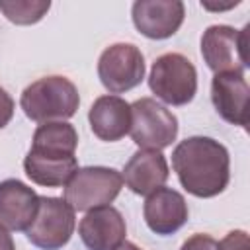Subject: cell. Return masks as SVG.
Returning a JSON list of instances; mask_svg holds the SVG:
<instances>
[{
	"label": "cell",
	"mask_w": 250,
	"mask_h": 250,
	"mask_svg": "<svg viewBox=\"0 0 250 250\" xmlns=\"http://www.w3.org/2000/svg\"><path fill=\"white\" fill-rule=\"evenodd\" d=\"M145 57L133 43H113L98 59V78L109 94H125L145 78Z\"/></svg>",
	"instance_id": "obj_8"
},
{
	"label": "cell",
	"mask_w": 250,
	"mask_h": 250,
	"mask_svg": "<svg viewBox=\"0 0 250 250\" xmlns=\"http://www.w3.org/2000/svg\"><path fill=\"white\" fill-rule=\"evenodd\" d=\"M14 109H16V105H14L12 96L0 86V129H4V127L12 121Z\"/></svg>",
	"instance_id": "obj_21"
},
{
	"label": "cell",
	"mask_w": 250,
	"mask_h": 250,
	"mask_svg": "<svg viewBox=\"0 0 250 250\" xmlns=\"http://www.w3.org/2000/svg\"><path fill=\"white\" fill-rule=\"evenodd\" d=\"M0 250H16V244L12 240V234L2 225H0Z\"/></svg>",
	"instance_id": "obj_22"
},
{
	"label": "cell",
	"mask_w": 250,
	"mask_h": 250,
	"mask_svg": "<svg viewBox=\"0 0 250 250\" xmlns=\"http://www.w3.org/2000/svg\"><path fill=\"white\" fill-rule=\"evenodd\" d=\"M39 209V195L33 188L16 178L0 182V225L8 230H27Z\"/></svg>",
	"instance_id": "obj_13"
},
{
	"label": "cell",
	"mask_w": 250,
	"mask_h": 250,
	"mask_svg": "<svg viewBox=\"0 0 250 250\" xmlns=\"http://www.w3.org/2000/svg\"><path fill=\"white\" fill-rule=\"evenodd\" d=\"M121 172L107 166L78 168L64 184V201L74 211H92L109 205L121 191Z\"/></svg>",
	"instance_id": "obj_4"
},
{
	"label": "cell",
	"mask_w": 250,
	"mask_h": 250,
	"mask_svg": "<svg viewBox=\"0 0 250 250\" xmlns=\"http://www.w3.org/2000/svg\"><path fill=\"white\" fill-rule=\"evenodd\" d=\"M113 250H141L137 244H133V242H127V240H123L119 246H115Z\"/></svg>",
	"instance_id": "obj_23"
},
{
	"label": "cell",
	"mask_w": 250,
	"mask_h": 250,
	"mask_svg": "<svg viewBox=\"0 0 250 250\" xmlns=\"http://www.w3.org/2000/svg\"><path fill=\"white\" fill-rule=\"evenodd\" d=\"M248 29H234L232 25H209L201 35V57L215 72H244L248 68Z\"/></svg>",
	"instance_id": "obj_6"
},
{
	"label": "cell",
	"mask_w": 250,
	"mask_h": 250,
	"mask_svg": "<svg viewBox=\"0 0 250 250\" xmlns=\"http://www.w3.org/2000/svg\"><path fill=\"white\" fill-rule=\"evenodd\" d=\"M168 174V162L160 150L139 148L125 162L121 178L133 193L148 195L166 184Z\"/></svg>",
	"instance_id": "obj_14"
},
{
	"label": "cell",
	"mask_w": 250,
	"mask_h": 250,
	"mask_svg": "<svg viewBox=\"0 0 250 250\" xmlns=\"http://www.w3.org/2000/svg\"><path fill=\"white\" fill-rule=\"evenodd\" d=\"M143 217L146 227L154 234L170 236L186 225L189 209L186 197L180 191L162 186L146 195L143 205Z\"/></svg>",
	"instance_id": "obj_10"
},
{
	"label": "cell",
	"mask_w": 250,
	"mask_h": 250,
	"mask_svg": "<svg viewBox=\"0 0 250 250\" xmlns=\"http://www.w3.org/2000/svg\"><path fill=\"white\" fill-rule=\"evenodd\" d=\"M131 18L139 33L148 39L172 37L186 18V6L180 0H137Z\"/></svg>",
	"instance_id": "obj_9"
},
{
	"label": "cell",
	"mask_w": 250,
	"mask_h": 250,
	"mask_svg": "<svg viewBox=\"0 0 250 250\" xmlns=\"http://www.w3.org/2000/svg\"><path fill=\"white\" fill-rule=\"evenodd\" d=\"M219 250H250V238L246 230H230L225 234L221 242H217Z\"/></svg>",
	"instance_id": "obj_19"
},
{
	"label": "cell",
	"mask_w": 250,
	"mask_h": 250,
	"mask_svg": "<svg viewBox=\"0 0 250 250\" xmlns=\"http://www.w3.org/2000/svg\"><path fill=\"white\" fill-rule=\"evenodd\" d=\"M49 0H0V12L16 25H31L49 12Z\"/></svg>",
	"instance_id": "obj_18"
},
{
	"label": "cell",
	"mask_w": 250,
	"mask_h": 250,
	"mask_svg": "<svg viewBox=\"0 0 250 250\" xmlns=\"http://www.w3.org/2000/svg\"><path fill=\"white\" fill-rule=\"evenodd\" d=\"M78 234L88 250H113L125 240L127 225L119 209L111 205H104L80 219Z\"/></svg>",
	"instance_id": "obj_12"
},
{
	"label": "cell",
	"mask_w": 250,
	"mask_h": 250,
	"mask_svg": "<svg viewBox=\"0 0 250 250\" xmlns=\"http://www.w3.org/2000/svg\"><path fill=\"white\" fill-rule=\"evenodd\" d=\"M129 135L139 148L162 150L176 141L178 119L154 98H139L131 104Z\"/></svg>",
	"instance_id": "obj_5"
},
{
	"label": "cell",
	"mask_w": 250,
	"mask_h": 250,
	"mask_svg": "<svg viewBox=\"0 0 250 250\" xmlns=\"http://www.w3.org/2000/svg\"><path fill=\"white\" fill-rule=\"evenodd\" d=\"M78 146V133L74 125L66 121H49L41 123L31 141V148L47 150V152H61V154H74Z\"/></svg>",
	"instance_id": "obj_17"
},
{
	"label": "cell",
	"mask_w": 250,
	"mask_h": 250,
	"mask_svg": "<svg viewBox=\"0 0 250 250\" xmlns=\"http://www.w3.org/2000/svg\"><path fill=\"white\" fill-rule=\"evenodd\" d=\"M88 121L92 133L100 141H119L129 133L131 127V104L113 94L100 96L94 100L88 111Z\"/></svg>",
	"instance_id": "obj_15"
},
{
	"label": "cell",
	"mask_w": 250,
	"mask_h": 250,
	"mask_svg": "<svg viewBox=\"0 0 250 250\" xmlns=\"http://www.w3.org/2000/svg\"><path fill=\"white\" fill-rule=\"evenodd\" d=\"M20 105L27 119L35 123L64 121L72 117L80 105V94L66 76L51 74L31 82L20 98Z\"/></svg>",
	"instance_id": "obj_2"
},
{
	"label": "cell",
	"mask_w": 250,
	"mask_h": 250,
	"mask_svg": "<svg viewBox=\"0 0 250 250\" xmlns=\"http://www.w3.org/2000/svg\"><path fill=\"white\" fill-rule=\"evenodd\" d=\"M148 88L168 105H186L197 92V70L182 53H164L154 59Z\"/></svg>",
	"instance_id": "obj_3"
},
{
	"label": "cell",
	"mask_w": 250,
	"mask_h": 250,
	"mask_svg": "<svg viewBox=\"0 0 250 250\" xmlns=\"http://www.w3.org/2000/svg\"><path fill=\"white\" fill-rule=\"evenodd\" d=\"M76 227L74 209L62 197L39 195V209L27 227V240L41 250H61L68 244Z\"/></svg>",
	"instance_id": "obj_7"
},
{
	"label": "cell",
	"mask_w": 250,
	"mask_h": 250,
	"mask_svg": "<svg viewBox=\"0 0 250 250\" xmlns=\"http://www.w3.org/2000/svg\"><path fill=\"white\" fill-rule=\"evenodd\" d=\"M180 250H219L217 248V240L209 234H203V232H197L193 236H189Z\"/></svg>",
	"instance_id": "obj_20"
},
{
	"label": "cell",
	"mask_w": 250,
	"mask_h": 250,
	"mask_svg": "<svg viewBox=\"0 0 250 250\" xmlns=\"http://www.w3.org/2000/svg\"><path fill=\"white\" fill-rule=\"evenodd\" d=\"M76 170H78V160L74 154H61V152L29 148L23 158L25 176L33 184L45 186V188L64 186Z\"/></svg>",
	"instance_id": "obj_16"
},
{
	"label": "cell",
	"mask_w": 250,
	"mask_h": 250,
	"mask_svg": "<svg viewBox=\"0 0 250 250\" xmlns=\"http://www.w3.org/2000/svg\"><path fill=\"white\" fill-rule=\"evenodd\" d=\"M172 168L182 188L195 197H215L230 180V156L223 143L211 137H188L172 150Z\"/></svg>",
	"instance_id": "obj_1"
},
{
	"label": "cell",
	"mask_w": 250,
	"mask_h": 250,
	"mask_svg": "<svg viewBox=\"0 0 250 250\" xmlns=\"http://www.w3.org/2000/svg\"><path fill=\"white\" fill-rule=\"evenodd\" d=\"M248 98L250 86L240 72L215 74L211 80V102L215 111L230 125H248Z\"/></svg>",
	"instance_id": "obj_11"
}]
</instances>
